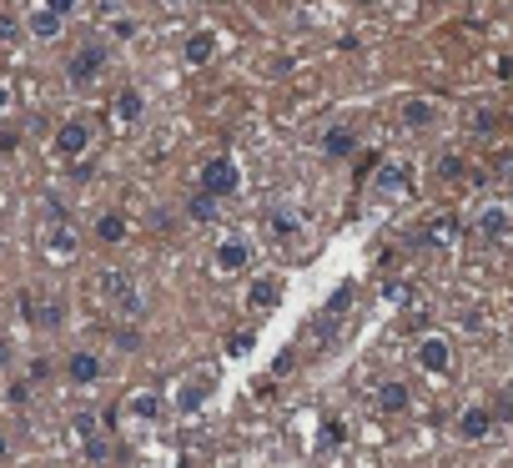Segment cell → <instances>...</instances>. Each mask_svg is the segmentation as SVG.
Here are the masks:
<instances>
[{"label":"cell","mask_w":513,"mask_h":468,"mask_svg":"<svg viewBox=\"0 0 513 468\" xmlns=\"http://www.w3.org/2000/svg\"><path fill=\"white\" fill-rule=\"evenodd\" d=\"M473 232H478V242H488V247H509L513 242V207L483 202L478 212H473Z\"/></svg>","instance_id":"cell-8"},{"label":"cell","mask_w":513,"mask_h":468,"mask_svg":"<svg viewBox=\"0 0 513 468\" xmlns=\"http://www.w3.org/2000/svg\"><path fill=\"white\" fill-rule=\"evenodd\" d=\"M167 413H171V403L156 388H136V393H126V403L111 408L106 418H111V428H116V418H126L131 428H161Z\"/></svg>","instance_id":"cell-2"},{"label":"cell","mask_w":513,"mask_h":468,"mask_svg":"<svg viewBox=\"0 0 513 468\" xmlns=\"http://www.w3.org/2000/svg\"><path fill=\"white\" fill-rule=\"evenodd\" d=\"M5 458H11V433L0 428V464H5Z\"/></svg>","instance_id":"cell-38"},{"label":"cell","mask_w":513,"mask_h":468,"mask_svg":"<svg viewBox=\"0 0 513 468\" xmlns=\"http://www.w3.org/2000/svg\"><path fill=\"white\" fill-rule=\"evenodd\" d=\"M16 146H20L16 131H0V152H16Z\"/></svg>","instance_id":"cell-36"},{"label":"cell","mask_w":513,"mask_h":468,"mask_svg":"<svg viewBox=\"0 0 513 468\" xmlns=\"http://www.w3.org/2000/svg\"><path fill=\"white\" fill-rule=\"evenodd\" d=\"M106 66H111L106 41H81V46L71 51V61H66V81H71L76 91H91L96 81L106 76Z\"/></svg>","instance_id":"cell-4"},{"label":"cell","mask_w":513,"mask_h":468,"mask_svg":"<svg viewBox=\"0 0 513 468\" xmlns=\"http://www.w3.org/2000/svg\"><path fill=\"white\" fill-rule=\"evenodd\" d=\"M111 35H116V41H131V35H136V20H131V16H116V20H111Z\"/></svg>","instance_id":"cell-31"},{"label":"cell","mask_w":513,"mask_h":468,"mask_svg":"<svg viewBox=\"0 0 513 468\" xmlns=\"http://www.w3.org/2000/svg\"><path fill=\"white\" fill-rule=\"evenodd\" d=\"M71 428H76V438H81V448H86V458H91V464H106V438H101V428H96V418L91 413H76V423H71Z\"/></svg>","instance_id":"cell-20"},{"label":"cell","mask_w":513,"mask_h":468,"mask_svg":"<svg viewBox=\"0 0 513 468\" xmlns=\"http://www.w3.org/2000/svg\"><path fill=\"white\" fill-rule=\"evenodd\" d=\"M423 242L438 252H453L458 247V217H428V227H423Z\"/></svg>","instance_id":"cell-23"},{"label":"cell","mask_w":513,"mask_h":468,"mask_svg":"<svg viewBox=\"0 0 513 468\" xmlns=\"http://www.w3.org/2000/svg\"><path fill=\"white\" fill-rule=\"evenodd\" d=\"M413 187H418L413 161H403V156L377 161V172H373V197L377 202H403V197H413Z\"/></svg>","instance_id":"cell-5"},{"label":"cell","mask_w":513,"mask_h":468,"mask_svg":"<svg viewBox=\"0 0 513 468\" xmlns=\"http://www.w3.org/2000/svg\"><path fill=\"white\" fill-rule=\"evenodd\" d=\"M252 343H257V332L242 328V332H232V338H227V353H232V358H242V353H252Z\"/></svg>","instance_id":"cell-29"},{"label":"cell","mask_w":513,"mask_h":468,"mask_svg":"<svg viewBox=\"0 0 513 468\" xmlns=\"http://www.w3.org/2000/svg\"><path fill=\"white\" fill-rule=\"evenodd\" d=\"M498 76H503V81L513 76V56H498Z\"/></svg>","instance_id":"cell-37"},{"label":"cell","mask_w":513,"mask_h":468,"mask_svg":"<svg viewBox=\"0 0 513 468\" xmlns=\"http://www.w3.org/2000/svg\"><path fill=\"white\" fill-rule=\"evenodd\" d=\"M358 152V131L347 121H338V126H327L323 131V156H332V161H342V156H353Z\"/></svg>","instance_id":"cell-21"},{"label":"cell","mask_w":513,"mask_h":468,"mask_svg":"<svg viewBox=\"0 0 513 468\" xmlns=\"http://www.w3.org/2000/svg\"><path fill=\"white\" fill-rule=\"evenodd\" d=\"M206 398H212V373H197V378H182V388H176L171 408H176V413H191V408H202Z\"/></svg>","instance_id":"cell-18"},{"label":"cell","mask_w":513,"mask_h":468,"mask_svg":"<svg viewBox=\"0 0 513 468\" xmlns=\"http://www.w3.org/2000/svg\"><path fill=\"white\" fill-rule=\"evenodd\" d=\"M187 217H191V222H217V197L197 191V197L187 202Z\"/></svg>","instance_id":"cell-27"},{"label":"cell","mask_w":513,"mask_h":468,"mask_svg":"<svg viewBox=\"0 0 513 468\" xmlns=\"http://www.w3.org/2000/svg\"><path fill=\"white\" fill-rule=\"evenodd\" d=\"M5 403H11V408L31 403V378H11V383H5Z\"/></svg>","instance_id":"cell-28"},{"label":"cell","mask_w":513,"mask_h":468,"mask_svg":"<svg viewBox=\"0 0 513 468\" xmlns=\"http://www.w3.org/2000/svg\"><path fill=\"white\" fill-rule=\"evenodd\" d=\"M197 191H206V197H217V202H227V197H237L242 191V167H237V156L227 152H212L197 167Z\"/></svg>","instance_id":"cell-3"},{"label":"cell","mask_w":513,"mask_h":468,"mask_svg":"<svg viewBox=\"0 0 513 468\" xmlns=\"http://www.w3.org/2000/svg\"><path fill=\"white\" fill-rule=\"evenodd\" d=\"M126 237H131V222H126V212H101V217H96V242L121 247Z\"/></svg>","instance_id":"cell-24"},{"label":"cell","mask_w":513,"mask_h":468,"mask_svg":"<svg viewBox=\"0 0 513 468\" xmlns=\"http://www.w3.org/2000/svg\"><path fill=\"white\" fill-rule=\"evenodd\" d=\"M141 116H146V96H141L136 86H121L116 101H111V121H116V126H136Z\"/></svg>","instance_id":"cell-19"},{"label":"cell","mask_w":513,"mask_h":468,"mask_svg":"<svg viewBox=\"0 0 513 468\" xmlns=\"http://www.w3.org/2000/svg\"><path fill=\"white\" fill-rule=\"evenodd\" d=\"M408 408H413L408 383L403 378H383V383H377V413H383V418H403Z\"/></svg>","instance_id":"cell-16"},{"label":"cell","mask_w":513,"mask_h":468,"mask_svg":"<svg viewBox=\"0 0 513 468\" xmlns=\"http://www.w3.org/2000/svg\"><path fill=\"white\" fill-rule=\"evenodd\" d=\"M76 252H81L76 222H71V217H51L46 232H41V257L56 262V267H66V262H76Z\"/></svg>","instance_id":"cell-6"},{"label":"cell","mask_w":513,"mask_h":468,"mask_svg":"<svg viewBox=\"0 0 513 468\" xmlns=\"http://www.w3.org/2000/svg\"><path fill=\"white\" fill-rule=\"evenodd\" d=\"M262 227H267V237H272L277 247H297V242H302V217H297V207H287V202L267 207Z\"/></svg>","instance_id":"cell-13"},{"label":"cell","mask_w":513,"mask_h":468,"mask_svg":"<svg viewBox=\"0 0 513 468\" xmlns=\"http://www.w3.org/2000/svg\"><path fill=\"white\" fill-rule=\"evenodd\" d=\"M20 31H26V20H16V16H0V41H16Z\"/></svg>","instance_id":"cell-32"},{"label":"cell","mask_w":513,"mask_h":468,"mask_svg":"<svg viewBox=\"0 0 513 468\" xmlns=\"http://www.w3.org/2000/svg\"><path fill=\"white\" fill-rule=\"evenodd\" d=\"M61 373H66V383H71V388H96V383L106 378V358H101L96 347H76V353L66 358Z\"/></svg>","instance_id":"cell-12"},{"label":"cell","mask_w":513,"mask_h":468,"mask_svg":"<svg viewBox=\"0 0 513 468\" xmlns=\"http://www.w3.org/2000/svg\"><path fill=\"white\" fill-rule=\"evenodd\" d=\"M61 31H66V16H56L51 5H35L26 16V35H35V41H56Z\"/></svg>","instance_id":"cell-22"},{"label":"cell","mask_w":513,"mask_h":468,"mask_svg":"<svg viewBox=\"0 0 513 468\" xmlns=\"http://www.w3.org/2000/svg\"><path fill=\"white\" fill-rule=\"evenodd\" d=\"M46 378H51V363L35 358V363H31V383H46Z\"/></svg>","instance_id":"cell-35"},{"label":"cell","mask_w":513,"mask_h":468,"mask_svg":"<svg viewBox=\"0 0 513 468\" xmlns=\"http://www.w3.org/2000/svg\"><path fill=\"white\" fill-rule=\"evenodd\" d=\"M347 308H353V282H342L338 292L327 297V308H323V312H317V317H312V323H307V332H312V338H317V347H323L327 338L338 332V323H342V317H347Z\"/></svg>","instance_id":"cell-11"},{"label":"cell","mask_w":513,"mask_h":468,"mask_svg":"<svg viewBox=\"0 0 513 468\" xmlns=\"http://www.w3.org/2000/svg\"><path fill=\"white\" fill-rule=\"evenodd\" d=\"M182 56H187L191 66H212V61H217V35H212V31H197V35H187V46H182Z\"/></svg>","instance_id":"cell-25"},{"label":"cell","mask_w":513,"mask_h":468,"mask_svg":"<svg viewBox=\"0 0 513 468\" xmlns=\"http://www.w3.org/2000/svg\"><path fill=\"white\" fill-rule=\"evenodd\" d=\"M292 363H297V353H292V347H287V353H282V358L272 363V378H282V373H292Z\"/></svg>","instance_id":"cell-34"},{"label":"cell","mask_w":513,"mask_h":468,"mask_svg":"<svg viewBox=\"0 0 513 468\" xmlns=\"http://www.w3.org/2000/svg\"><path fill=\"white\" fill-rule=\"evenodd\" d=\"M342 438H347V423H342V418H327V428H323V448H338Z\"/></svg>","instance_id":"cell-30"},{"label":"cell","mask_w":513,"mask_h":468,"mask_svg":"<svg viewBox=\"0 0 513 468\" xmlns=\"http://www.w3.org/2000/svg\"><path fill=\"white\" fill-rule=\"evenodd\" d=\"M252 257H257V252H252L247 237L227 232L217 247H212V272H217V277H242V272H252Z\"/></svg>","instance_id":"cell-9"},{"label":"cell","mask_w":513,"mask_h":468,"mask_svg":"<svg viewBox=\"0 0 513 468\" xmlns=\"http://www.w3.org/2000/svg\"><path fill=\"white\" fill-rule=\"evenodd\" d=\"M26 317H31L41 332L61 328L66 323V297H26Z\"/></svg>","instance_id":"cell-17"},{"label":"cell","mask_w":513,"mask_h":468,"mask_svg":"<svg viewBox=\"0 0 513 468\" xmlns=\"http://www.w3.org/2000/svg\"><path fill=\"white\" fill-rule=\"evenodd\" d=\"M56 156L61 161H81V156H91V146H96V126L86 121V116H71V121H61L56 126Z\"/></svg>","instance_id":"cell-10"},{"label":"cell","mask_w":513,"mask_h":468,"mask_svg":"<svg viewBox=\"0 0 513 468\" xmlns=\"http://www.w3.org/2000/svg\"><path fill=\"white\" fill-rule=\"evenodd\" d=\"M41 5H51L56 16H66V20H71V16H76V5H81V0H41Z\"/></svg>","instance_id":"cell-33"},{"label":"cell","mask_w":513,"mask_h":468,"mask_svg":"<svg viewBox=\"0 0 513 468\" xmlns=\"http://www.w3.org/2000/svg\"><path fill=\"white\" fill-rule=\"evenodd\" d=\"M453 433H458V443H483V438L494 433V408L488 403H468L458 418H453Z\"/></svg>","instance_id":"cell-15"},{"label":"cell","mask_w":513,"mask_h":468,"mask_svg":"<svg viewBox=\"0 0 513 468\" xmlns=\"http://www.w3.org/2000/svg\"><path fill=\"white\" fill-rule=\"evenodd\" d=\"M413 363H418V373H428L433 383L453 373V343L443 332H423L418 343H413Z\"/></svg>","instance_id":"cell-7"},{"label":"cell","mask_w":513,"mask_h":468,"mask_svg":"<svg viewBox=\"0 0 513 468\" xmlns=\"http://www.w3.org/2000/svg\"><path fill=\"white\" fill-rule=\"evenodd\" d=\"M5 363H11V347H5V343H0V368H5Z\"/></svg>","instance_id":"cell-39"},{"label":"cell","mask_w":513,"mask_h":468,"mask_svg":"<svg viewBox=\"0 0 513 468\" xmlns=\"http://www.w3.org/2000/svg\"><path fill=\"white\" fill-rule=\"evenodd\" d=\"M282 292H287V282H282L277 272H257V277L247 282V312H252V317L272 312L282 302Z\"/></svg>","instance_id":"cell-14"},{"label":"cell","mask_w":513,"mask_h":468,"mask_svg":"<svg viewBox=\"0 0 513 468\" xmlns=\"http://www.w3.org/2000/svg\"><path fill=\"white\" fill-rule=\"evenodd\" d=\"M438 121V101H403V126L408 131H428V126Z\"/></svg>","instance_id":"cell-26"},{"label":"cell","mask_w":513,"mask_h":468,"mask_svg":"<svg viewBox=\"0 0 513 468\" xmlns=\"http://www.w3.org/2000/svg\"><path fill=\"white\" fill-rule=\"evenodd\" d=\"M91 292L96 302L106 312H116L121 323H136V317H146V292H141L136 272H126V267H101L91 277Z\"/></svg>","instance_id":"cell-1"}]
</instances>
